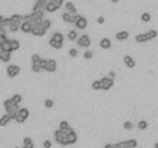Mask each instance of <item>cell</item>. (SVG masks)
Instances as JSON below:
<instances>
[{
	"instance_id": "1",
	"label": "cell",
	"mask_w": 158,
	"mask_h": 148,
	"mask_svg": "<svg viewBox=\"0 0 158 148\" xmlns=\"http://www.w3.org/2000/svg\"><path fill=\"white\" fill-rule=\"evenodd\" d=\"M64 42H65V36L62 34V33H54L50 39H48V45L51 46V48H54V49H60L62 46H64Z\"/></svg>"
},
{
	"instance_id": "2",
	"label": "cell",
	"mask_w": 158,
	"mask_h": 148,
	"mask_svg": "<svg viewBox=\"0 0 158 148\" xmlns=\"http://www.w3.org/2000/svg\"><path fill=\"white\" fill-rule=\"evenodd\" d=\"M3 108H5V111H6V114L14 120V117H16V114H17V111H19V108H20V105H17V103H14L13 100H11V97L10 99H6L5 102H3Z\"/></svg>"
},
{
	"instance_id": "3",
	"label": "cell",
	"mask_w": 158,
	"mask_h": 148,
	"mask_svg": "<svg viewBox=\"0 0 158 148\" xmlns=\"http://www.w3.org/2000/svg\"><path fill=\"white\" fill-rule=\"evenodd\" d=\"M40 69L45 71V72H56L57 62L54 59H42L40 60Z\"/></svg>"
},
{
	"instance_id": "4",
	"label": "cell",
	"mask_w": 158,
	"mask_h": 148,
	"mask_svg": "<svg viewBox=\"0 0 158 148\" xmlns=\"http://www.w3.org/2000/svg\"><path fill=\"white\" fill-rule=\"evenodd\" d=\"M156 36H158V31H156V29H150V31H147V33L136 34V36H135V42H138V43H144V42L153 40Z\"/></svg>"
},
{
	"instance_id": "5",
	"label": "cell",
	"mask_w": 158,
	"mask_h": 148,
	"mask_svg": "<svg viewBox=\"0 0 158 148\" xmlns=\"http://www.w3.org/2000/svg\"><path fill=\"white\" fill-rule=\"evenodd\" d=\"M28 117H30V110H28V108H19V111H17L14 120H16L17 123H25V122L28 120Z\"/></svg>"
},
{
	"instance_id": "6",
	"label": "cell",
	"mask_w": 158,
	"mask_h": 148,
	"mask_svg": "<svg viewBox=\"0 0 158 148\" xmlns=\"http://www.w3.org/2000/svg\"><path fill=\"white\" fill-rule=\"evenodd\" d=\"M40 60H42L40 54L34 53V54L31 56V71H33V72H36V74L42 71V69H40Z\"/></svg>"
},
{
	"instance_id": "7",
	"label": "cell",
	"mask_w": 158,
	"mask_h": 148,
	"mask_svg": "<svg viewBox=\"0 0 158 148\" xmlns=\"http://www.w3.org/2000/svg\"><path fill=\"white\" fill-rule=\"evenodd\" d=\"M76 43H77V46H79V48L89 49V48H90V45H92V39H90L87 34H84V36H79V37L76 39Z\"/></svg>"
},
{
	"instance_id": "8",
	"label": "cell",
	"mask_w": 158,
	"mask_h": 148,
	"mask_svg": "<svg viewBox=\"0 0 158 148\" xmlns=\"http://www.w3.org/2000/svg\"><path fill=\"white\" fill-rule=\"evenodd\" d=\"M73 25L76 26V29H85V28L89 26V20H87V17H84V16H81V14H77Z\"/></svg>"
},
{
	"instance_id": "9",
	"label": "cell",
	"mask_w": 158,
	"mask_h": 148,
	"mask_svg": "<svg viewBox=\"0 0 158 148\" xmlns=\"http://www.w3.org/2000/svg\"><path fill=\"white\" fill-rule=\"evenodd\" d=\"M54 142L57 143V145H60V146H67V139H65V133L64 131H60L59 128L54 131Z\"/></svg>"
},
{
	"instance_id": "10",
	"label": "cell",
	"mask_w": 158,
	"mask_h": 148,
	"mask_svg": "<svg viewBox=\"0 0 158 148\" xmlns=\"http://www.w3.org/2000/svg\"><path fill=\"white\" fill-rule=\"evenodd\" d=\"M45 34H47V29L42 26V23L33 25V28H31V36H34V37H44Z\"/></svg>"
},
{
	"instance_id": "11",
	"label": "cell",
	"mask_w": 158,
	"mask_h": 148,
	"mask_svg": "<svg viewBox=\"0 0 158 148\" xmlns=\"http://www.w3.org/2000/svg\"><path fill=\"white\" fill-rule=\"evenodd\" d=\"M20 74V66L19 65H13V63H10L8 66H6V76L8 77H17Z\"/></svg>"
},
{
	"instance_id": "12",
	"label": "cell",
	"mask_w": 158,
	"mask_h": 148,
	"mask_svg": "<svg viewBox=\"0 0 158 148\" xmlns=\"http://www.w3.org/2000/svg\"><path fill=\"white\" fill-rule=\"evenodd\" d=\"M99 82H101V90H104V91H109L113 85H115V80L113 79H110V77H102V79H99Z\"/></svg>"
},
{
	"instance_id": "13",
	"label": "cell",
	"mask_w": 158,
	"mask_h": 148,
	"mask_svg": "<svg viewBox=\"0 0 158 148\" xmlns=\"http://www.w3.org/2000/svg\"><path fill=\"white\" fill-rule=\"evenodd\" d=\"M65 139H67V145H74V143L77 142V134H76V131L71 128L68 133H65Z\"/></svg>"
},
{
	"instance_id": "14",
	"label": "cell",
	"mask_w": 158,
	"mask_h": 148,
	"mask_svg": "<svg viewBox=\"0 0 158 148\" xmlns=\"http://www.w3.org/2000/svg\"><path fill=\"white\" fill-rule=\"evenodd\" d=\"M31 28H33V23L30 20H23L22 25H20V31L23 34H31Z\"/></svg>"
},
{
	"instance_id": "15",
	"label": "cell",
	"mask_w": 158,
	"mask_h": 148,
	"mask_svg": "<svg viewBox=\"0 0 158 148\" xmlns=\"http://www.w3.org/2000/svg\"><path fill=\"white\" fill-rule=\"evenodd\" d=\"M123 62H124V65H126L127 68H135V66H136L135 59H133L132 56H129V54H126V56L123 57Z\"/></svg>"
},
{
	"instance_id": "16",
	"label": "cell",
	"mask_w": 158,
	"mask_h": 148,
	"mask_svg": "<svg viewBox=\"0 0 158 148\" xmlns=\"http://www.w3.org/2000/svg\"><path fill=\"white\" fill-rule=\"evenodd\" d=\"M64 8H65V13H70V14H77L76 5H74L73 2H65V3H64Z\"/></svg>"
},
{
	"instance_id": "17",
	"label": "cell",
	"mask_w": 158,
	"mask_h": 148,
	"mask_svg": "<svg viewBox=\"0 0 158 148\" xmlns=\"http://www.w3.org/2000/svg\"><path fill=\"white\" fill-rule=\"evenodd\" d=\"M99 48H101V49H110V48H112V40H110L109 37H102V39L99 40Z\"/></svg>"
},
{
	"instance_id": "18",
	"label": "cell",
	"mask_w": 158,
	"mask_h": 148,
	"mask_svg": "<svg viewBox=\"0 0 158 148\" xmlns=\"http://www.w3.org/2000/svg\"><path fill=\"white\" fill-rule=\"evenodd\" d=\"M76 16L77 14H70V13H64L62 14V20L65 22V23H74V20H76Z\"/></svg>"
},
{
	"instance_id": "19",
	"label": "cell",
	"mask_w": 158,
	"mask_h": 148,
	"mask_svg": "<svg viewBox=\"0 0 158 148\" xmlns=\"http://www.w3.org/2000/svg\"><path fill=\"white\" fill-rule=\"evenodd\" d=\"M115 37H116L118 42H124V40L129 39V31H119V33H116Z\"/></svg>"
},
{
	"instance_id": "20",
	"label": "cell",
	"mask_w": 158,
	"mask_h": 148,
	"mask_svg": "<svg viewBox=\"0 0 158 148\" xmlns=\"http://www.w3.org/2000/svg\"><path fill=\"white\" fill-rule=\"evenodd\" d=\"M10 48H11V53L20 49V42L16 40V39H10Z\"/></svg>"
},
{
	"instance_id": "21",
	"label": "cell",
	"mask_w": 158,
	"mask_h": 148,
	"mask_svg": "<svg viewBox=\"0 0 158 148\" xmlns=\"http://www.w3.org/2000/svg\"><path fill=\"white\" fill-rule=\"evenodd\" d=\"M11 54L10 51H0V60L2 62H11Z\"/></svg>"
},
{
	"instance_id": "22",
	"label": "cell",
	"mask_w": 158,
	"mask_h": 148,
	"mask_svg": "<svg viewBox=\"0 0 158 148\" xmlns=\"http://www.w3.org/2000/svg\"><path fill=\"white\" fill-rule=\"evenodd\" d=\"M59 130L64 131V133H68V131L71 130V127H70V123H68L67 120H62V122L59 123Z\"/></svg>"
},
{
	"instance_id": "23",
	"label": "cell",
	"mask_w": 158,
	"mask_h": 148,
	"mask_svg": "<svg viewBox=\"0 0 158 148\" xmlns=\"http://www.w3.org/2000/svg\"><path fill=\"white\" fill-rule=\"evenodd\" d=\"M22 148H34V142L31 137H23V145Z\"/></svg>"
},
{
	"instance_id": "24",
	"label": "cell",
	"mask_w": 158,
	"mask_h": 148,
	"mask_svg": "<svg viewBox=\"0 0 158 148\" xmlns=\"http://www.w3.org/2000/svg\"><path fill=\"white\" fill-rule=\"evenodd\" d=\"M13 119L8 116V114H5V116H2V117H0V127H6L10 122H11Z\"/></svg>"
},
{
	"instance_id": "25",
	"label": "cell",
	"mask_w": 158,
	"mask_h": 148,
	"mask_svg": "<svg viewBox=\"0 0 158 148\" xmlns=\"http://www.w3.org/2000/svg\"><path fill=\"white\" fill-rule=\"evenodd\" d=\"M77 37H79V36H77V31H76V29H71V31H68V34H67L65 39H68V40L73 42V40H76Z\"/></svg>"
},
{
	"instance_id": "26",
	"label": "cell",
	"mask_w": 158,
	"mask_h": 148,
	"mask_svg": "<svg viewBox=\"0 0 158 148\" xmlns=\"http://www.w3.org/2000/svg\"><path fill=\"white\" fill-rule=\"evenodd\" d=\"M113 146H115V148H130V145H129V142H127V140L116 142V143H113Z\"/></svg>"
},
{
	"instance_id": "27",
	"label": "cell",
	"mask_w": 158,
	"mask_h": 148,
	"mask_svg": "<svg viewBox=\"0 0 158 148\" xmlns=\"http://www.w3.org/2000/svg\"><path fill=\"white\" fill-rule=\"evenodd\" d=\"M22 99H23V97H22V94H19V93H17V94H14V96H11V100H13L14 103H17V105H20V103H22Z\"/></svg>"
},
{
	"instance_id": "28",
	"label": "cell",
	"mask_w": 158,
	"mask_h": 148,
	"mask_svg": "<svg viewBox=\"0 0 158 148\" xmlns=\"http://www.w3.org/2000/svg\"><path fill=\"white\" fill-rule=\"evenodd\" d=\"M50 3H51L53 6H56V10H59V8H60V6H62L65 2H64V0H50Z\"/></svg>"
},
{
	"instance_id": "29",
	"label": "cell",
	"mask_w": 158,
	"mask_h": 148,
	"mask_svg": "<svg viewBox=\"0 0 158 148\" xmlns=\"http://www.w3.org/2000/svg\"><path fill=\"white\" fill-rule=\"evenodd\" d=\"M50 2V0H36V2H34V5H37L42 11H44V8H45V5Z\"/></svg>"
},
{
	"instance_id": "30",
	"label": "cell",
	"mask_w": 158,
	"mask_h": 148,
	"mask_svg": "<svg viewBox=\"0 0 158 148\" xmlns=\"http://www.w3.org/2000/svg\"><path fill=\"white\" fill-rule=\"evenodd\" d=\"M51 25H53V22H51L50 19H44V20H42V26H44V28H45L47 31H48V29L51 28Z\"/></svg>"
},
{
	"instance_id": "31",
	"label": "cell",
	"mask_w": 158,
	"mask_h": 148,
	"mask_svg": "<svg viewBox=\"0 0 158 148\" xmlns=\"http://www.w3.org/2000/svg\"><path fill=\"white\" fill-rule=\"evenodd\" d=\"M141 22H144V23L150 22V14H149V13H143V14H141Z\"/></svg>"
},
{
	"instance_id": "32",
	"label": "cell",
	"mask_w": 158,
	"mask_h": 148,
	"mask_svg": "<svg viewBox=\"0 0 158 148\" xmlns=\"http://www.w3.org/2000/svg\"><path fill=\"white\" fill-rule=\"evenodd\" d=\"M0 46H2V51H10V53H11V48H10V39H8L5 43H2Z\"/></svg>"
},
{
	"instance_id": "33",
	"label": "cell",
	"mask_w": 158,
	"mask_h": 148,
	"mask_svg": "<svg viewBox=\"0 0 158 148\" xmlns=\"http://www.w3.org/2000/svg\"><path fill=\"white\" fill-rule=\"evenodd\" d=\"M77 54H79V51H77L76 48H70V49H68V56H70V57H77Z\"/></svg>"
},
{
	"instance_id": "34",
	"label": "cell",
	"mask_w": 158,
	"mask_h": 148,
	"mask_svg": "<svg viewBox=\"0 0 158 148\" xmlns=\"http://www.w3.org/2000/svg\"><path fill=\"white\" fill-rule=\"evenodd\" d=\"M147 127H149V123H147L146 120H139V122H138V128H139V130H147Z\"/></svg>"
},
{
	"instance_id": "35",
	"label": "cell",
	"mask_w": 158,
	"mask_h": 148,
	"mask_svg": "<svg viewBox=\"0 0 158 148\" xmlns=\"http://www.w3.org/2000/svg\"><path fill=\"white\" fill-rule=\"evenodd\" d=\"M44 105H45V108H53V105H54V102H53V99H45V102H44Z\"/></svg>"
},
{
	"instance_id": "36",
	"label": "cell",
	"mask_w": 158,
	"mask_h": 148,
	"mask_svg": "<svg viewBox=\"0 0 158 148\" xmlns=\"http://www.w3.org/2000/svg\"><path fill=\"white\" fill-rule=\"evenodd\" d=\"M84 59H85V60H90V59H93V53H92L90 49H87V51L84 53Z\"/></svg>"
},
{
	"instance_id": "37",
	"label": "cell",
	"mask_w": 158,
	"mask_h": 148,
	"mask_svg": "<svg viewBox=\"0 0 158 148\" xmlns=\"http://www.w3.org/2000/svg\"><path fill=\"white\" fill-rule=\"evenodd\" d=\"M92 88L93 90H101V82L99 80H93L92 82Z\"/></svg>"
},
{
	"instance_id": "38",
	"label": "cell",
	"mask_w": 158,
	"mask_h": 148,
	"mask_svg": "<svg viewBox=\"0 0 158 148\" xmlns=\"http://www.w3.org/2000/svg\"><path fill=\"white\" fill-rule=\"evenodd\" d=\"M123 127H124V130H127V131H130V130L133 128V123H132L130 120H127V122H124V125H123Z\"/></svg>"
},
{
	"instance_id": "39",
	"label": "cell",
	"mask_w": 158,
	"mask_h": 148,
	"mask_svg": "<svg viewBox=\"0 0 158 148\" xmlns=\"http://www.w3.org/2000/svg\"><path fill=\"white\" fill-rule=\"evenodd\" d=\"M127 142H129L130 148H136V146H138V140H136V139H129Z\"/></svg>"
},
{
	"instance_id": "40",
	"label": "cell",
	"mask_w": 158,
	"mask_h": 148,
	"mask_svg": "<svg viewBox=\"0 0 158 148\" xmlns=\"http://www.w3.org/2000/svg\"><path fill=\"white\" fill-rule=\"evenodd\" d=\"M11 25V17H5V20H3V28H8Z\"/></svg>"
},
{
	"instance_id": "41",
	"label": "cell",
	"mask_w": 158,
	"mask_h": 148,
	"mask_svg": "<svg viewBox=\"0 0 158 148\" xmlns=\"http://www.w3.org/2000/svg\"><path fill=\"white\" fill-rule=\"evenodd\" d=\"M42 145H44V148H51V145H53V142L47 139V140H44V143H42Z\"/></svg>"
},
{
	"instance_id": "42",
	"label": "cell",
	"mask_w": 158,
	"mask_h": 148,
	"mask_svg": "<svg viewBox=\"0 0 158 148\" xmlns=\"http://www.w3.org/2000/svg\"><path fill=\"white\" fill-rule=\"evenodd\" d=\"M8 39H10V37H6V34H0V45H2V43H5Z\"/></svg>"
},
{
	"instance_id": "43",
	"label": "cell",
	"mask_w": 158,
	"mask_h": 148,
	"mask_svg": "<svg viewBox=\"0 0 158 148\" xmlns=\"http://www.w3.org/2000/svg\"><path fill=\"white\" fill-rule=\"evenodd\" d=\"M107 77H110V79H113V80H115V77H116V72H115V71H110V72L107 74Z\"/></svg>"
},
{
	"instance_id": "44",
	"label": "cell",
	"mask_w": 158,
	"mask_h": 148,
	"mask_svg": "<svg viewBox=\"0 0 158 148\" xmlns=\"http://www.w3.org/2000/svg\"><path fill=\"white\" fill-rule=\"evenodd\" d=\"M96 22H98V23H99V25H102V23H104V22H106V17H102V16H99V17H98V19H96Z\"/></svg>"
},
{
	"instance_id": "45",
	"label": "cell",
	"mask_w": 158,
	"mask_h": 148,
	"mask_svg": "<svg viewBox=\"0 0 158 148\" xmlns=\"http://www.w3.org/2000/svg\"><path fill=\"white\" fill-rule=\"evenodd\" d=\"M3 20H5V17H3V16H0V28L3 26Z\"/></svg>"
},
{
	"instance_id": "46",
	"label": "cell",
	"mask_w": 158,
	"mask_h": 148,
	"mask_svg": "<svg viewBox=\"0 0 158 148\" xmlns=\"http://www.w3.org/2000/svg\"><path fill=\"white\" fill-rule=\"evenodd\" d=\"M104 148H115V146H113V143H106Z\"/></svg>"
},
{
	"instance_id": "47",
	"label": "cell",
	"mask_w": 158,
	"mask_h": 148,
	"mask_svg": "<svg viewBox=\"0 0 158 148\" xmlns=\"http://www.w3.org/2000/svg\"><path fill=\"white\" fill-rule=\"evenodd\" d=\"M110 2H112V3H118V2H119V0H110Z\"/></svg>"
},
{
	"instance_id": "48",
	"label": "cell",
	"mask_w": 158,
	"mask_h": 148,
	"mask_svg": "<svg viewBox=\"0 0 158 148\" xmlns=\"http://www.w3.org/2000/svg\"><path fill=\"white\" fill-rule=\"evenodd\" d=\"M153 148H158V142H156V143H155V145H153Z\"/></svg>"
},
{
	"instance_id": "49",
	"label": "cell",
	"mask_w": 158,
	"mask_h": 148,
	"mask_svg": "<svg viewBox=\"0 0 158 148\" xmlns=\"http://www.w3.org/2000/svg\"><path fill=\"white\" fill-rule=\"evenodd\" d=\"M14 148H19V146H14Z\"/></svg>"
}]
</instances>
